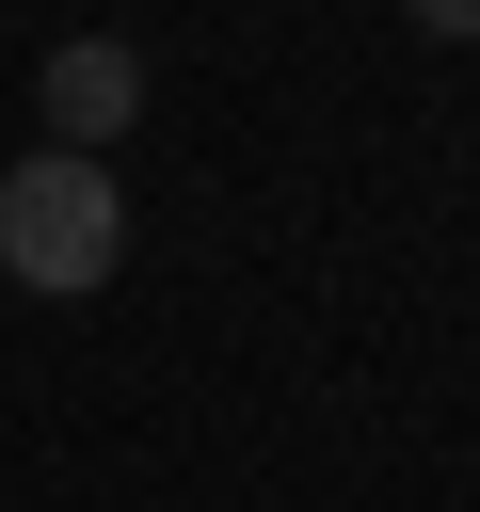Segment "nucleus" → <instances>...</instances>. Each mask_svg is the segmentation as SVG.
<instances>
[{"instance_id":"obj_3","label":"nucleus","mask_w":480,"mask_h":512,"mask_svg":"<svg viewBox=\"0 0 480 512\" xmlns=\"http://www.w3.org/2000/svg\"><path fill=\"white\" fill-rule=\"evenodd\" d=\"M416 32H432V48H464V32H480V0H416Z\"/></svg>"},{"instance_id":"obj_2","label":"nucleus","mask_w":480,"mask_h":512,"mask_svg":"<svg viewBox=\"0 0 480 512\" xmlns=\"http://www.w3.org/2000/svg\"><path fill=\"white\" fill-rule=\"evenodd\" d=\"M32 112H48V144H64V160H112V128L144 112V48H128V32H64V48H48V80H32Z\"/></svg>"},{"instance_id":"obj_1","label":"nucleus","mask_w":480,"mask_h":512,"mask_svg":"<svg viewBox=\"0 0 480 512\" xmlns=\"http://www.w3.org/2000/svg\"><path fill=\"white\" fill-rule=\"evenodd\" d=\"M112 256H128V192H112V160L32 144V160L0 176V272H16L32 304H80V288H112Z\"/></svg>"}]
</instances>
